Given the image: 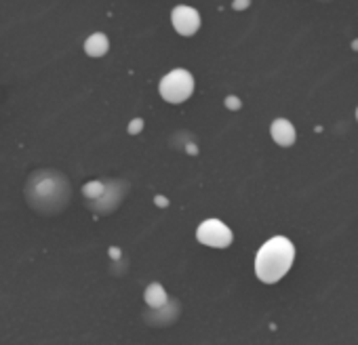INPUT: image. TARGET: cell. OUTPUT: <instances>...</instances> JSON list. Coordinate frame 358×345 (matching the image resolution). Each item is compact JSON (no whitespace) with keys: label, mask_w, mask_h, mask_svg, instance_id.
<instances>
[{"label":"cell","mask_w":358,"mask_h":345,"mask_svg":"<svg viewBox=\"0 0 358 345\" xmlns=\"http://www.w3.org/2000/svg\"><path fill=\"white\" fill-rule=\"evenodd\" d=\"M108 49H110V41H108V36L101 34V32L91 34V36L87 38V43H85V53H87L89 57H103V55L108 53Z\"/></svg>","instance_id":"obj_6"},{"label":"cell","mask_w":358,"mask_h":345,"mask_svg":"<svg viewBox=\"0 0 358 345\" xmlns=\"http://www.w3.org/2000/svg\"><path fill=\"white\" fill-rule=\"evenodd\" d=\"M270 133H272V139H274L278 145H282V147L293 145V143H295V137H297L295 126H293L289 120H285V118L274 120L272 126H270Z\"/></svg>","instance_id":"obj_5"},{"label":"cell","mask_w":358,"mask_h":345,"mask_svg":"<svg viewBox=\"0 0 358 345\" xmlns=\"http://www.w3.org/2000/svg\"><path fill=\"white\" fill-rule=\"evenodd\" d=\"M101 190H103V186H101V184H87V186H85V194H87V196H91V198H93V196H99V194H101Z\"/></svg>","instance_id":"obj_8"},{"label":"cell","mask_w":358,"mask_h":345,"mask_svg":"<svg viewBox=\"0 0 358 345\" xmlns=\"http://www.w3.org/2000/svg\"><path fill=\"white\" fill-rule=\"evenodd\" d=\"M141 129H143V120H141V118H135V120L129 124V133H131V135H137Z\"/></svg>","instance_id":"obj_9"},{"label":"cell","mask_w":358,"mask_h":345,"mask_svg":"<svg viewBox=\"0 0 358 345\" xmlns=\"http://www.w3.org/2000/svg\"><path fill=\"white\" fill-rule=\"evenodd\" d=\"M194 93V78L188 70H173L160 80V95L169 103H184Z\"/></svg>","instance_id":"obj_2"},{"label":"cell","mask_w":358,"mask_h":345,"mask_svg":"<svg viewBox=\"0 0 358 345\" xmlns=\"http://www.w3.org/2000/svg\"><path fill=\"white\" fill-rule=\"evenodd\" d=\"M171 22H173V28L177 30V34H182V36H192L201 28V15H199V11L192 9V7H184V5L173 9Z\"/></svg>","instance_id":"obj_4"},{"label":"cell","mask_w":358,"mask_h":345,"mask_svg":"<svg viewBox=\"0 0 358 345\" xmlns=\"http://www.w3.org/2000/svg\"><path fill=\"white\" fill-rule=\"evenodd\" d=\"M352 47H354V49H358V41H356V43H354V45H352Z\"/></svg>","instance_id":"obj_12"},{"label":"cell","mask_w":358,"mask_h":345,"mask_svg":"<svg viewBox=\"0 0 358 345\" xmlns=\"http://www.w3.org/2000/svg\"><path fill=\"white\" fill-rule=\"evenodd\" d=\"M356 120H358V108H356Z\"/></svg>","instance_id":"obj_13"},{"label":"cell","mask_w":358,"mask_h":345,"mask_svg":"<svg viewBox=\"0 0 358 345\" xmlns=\"http://www.w3.org/2000/svg\"><path fill=\"white\" fill-rule=\"evenodd\" d=\"M196 238L199 242L207 244V247H213V249H226L232 244V230L222 223L220 219H207L199 226L196 230Z\"/></svg>","instance_id":"obj_3"},{"label":"cell","mask_w":358,"mask_h":345,"mask_svg":"<svg viewBox=\"0 0 358 345\" xmlns=\"http://www.w3.org/2000/svg\"><path fill=\"white\" fill-rule=\"evenodd\" d=\"M145 303H148L152 309H160V307L166 303V291H164L158 282H152V284L145 288Z\"/></svg>","instance_id":"obj_7"},{"label":"cell","mask_w":358,"mask_h":345,"mask_svg":"<svg viewBox=\"0 0 358 345\" xmlns=\"http://www.w3.org/2000/svg\"><path fill=\"white\" fill-rule=\"evenodd\" d=\"M226 105H228L230 110H241V99H238V97H228V99H226Z\"/></svg>","instance_id":"obj_10"},{"label":"cell","mask_w":358,"mask_h":345,"mask_svg":"<svg viewBox=\"0 0 358 345\" xmlns=\"http://www.w3.org/2000/svg\"><path fill=\"white\" fill-rule=\"evenodd\" d=\"M295 247L285 236H274L266 240V244L255 255V274L262 282L274 284L278 282L293 265Z\"/></svg>","instance_id":"obj_1"},{"label":"cell","mask_w":358,"mask_h":345,"mask_svg":"<svg viewBox=\"0 0 358 345\" xmlns=\"http://www.w3.org/2000/svg\"><path fill=\"white\" fill-rule=\"evenodd\" d=\"M249 7V3H234V9L238 11V9H247Z\"/></svg>","instance_id":"obj_11"}]
</instances>
